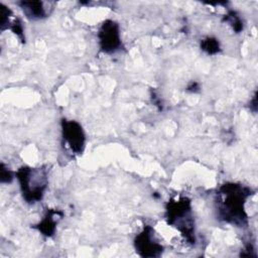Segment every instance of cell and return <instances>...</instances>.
<instances>
[{"mask_svg": "<svg viewBox=\"0 0 258 258\" xmlns=\"http://www.w3.org/2000/svg\"><path fill=\"white\" fill-rule=\"evenodd\" d=\"M251 192V188L240 183L227 182L222 184L217 191L219 219L237 227L247 225L248 217L245 204Z\"/></svg>", "mask_w": 258, "mask_h": 258, "instance_id": "cell-1", "label": "cell"}, {"mask_svg": "<svg viewBox=\"0 0 258 258\" xmlns=\"http://www.w3.org/2000/svg\"><path fill=\"white\" fill-rule=\"evenodd\" d=\"M165 217L168 225L175 227L188 243L194 244L196 242L195 221L189 199L180 197L170 200L166 205Z\"/></svg>", "mask_w": 258, "mask_h": 258, "instance_id": "cell-2", "label": "cell"}, {"mask_svg": "<svg viewBox=\"0 0 258 258\" xmlns=\"http://www.w3.org/2000/svg\"><path fill=\"white\" fill-rule=\"evenodd\" d=\"M23 199L28 204H34L43 198L47 186V171L43 167L32 168L22 166L16 171Z\"/></svg>", "mask_w": 258, "mask_h": 258, "instance_id": "cell-3", "label": "cell"}, {"mask_svg": "<svg viewBox=\"0 0 258 258\" xmlns=\"http://www.w3.org/2000/svg\"><path fill=\"white\" fill-rule=\"evenodd\" d=\"M134 247L139 256L144 258L159 257L163 252V246L155 239L154 230L145 225L134 239Z\"/></svg>", "mask_w": 258, "mask_h": 258, "instance_id": "cell-4", "label": "cell"}, {"mask_svg": "<svg viewBox=\"0 0 258 258\" xmlns=\"http://www.w3.org/2000/svg\"><path fill=\"white\" fill-rule=\"evenodd\" d=\"M100 49L106 53L117 51L121 47L120 28L116 21L106 20L101 25L98 32Z\"/></svg>", "mask_w": 258, "mask_h": 258, "instance_id": "cell-5", "label": "cell"}, {"mask_svg": "<svg viewBox=\"0 0 258 258\" xmlns=\"http://www.w3.org/2000/svg\"><path fill=\"white\" fill-rule=\"evenodd\" d=\"M60 125L62 138L70 149L77 154L82 153L85 148L86 136L81 124L75 120L62 119Z\"/></svg>", "mask_w": 258, "mask_h": 258, "instance_id": "cell-6", "label": "cell"}, {"mask_svg": "<svg viewBox=\"0 0 258 258\" xmlns=\"http://www.w3.org/2000/svg\"><path fill=\"white\" fill-rule=\"evenodd\" d=\"M62 212L57 210H47L45 216L43 219L35 226V228L44 236L51 237L56 229L57 219L55 218H61Z\"/></svg>", "mask_w": 258, "mask_h": 258, "instance_id": "cell-7", "label": "cell"}, {"mask_svg": "<svg viewBox=\"0 0 258 258\" xmlns=\"http://www.w3.org/2000/svg\"><path fill=\"white\" fill-rule=\"evenodd\" d=\"M19 5L24 14L30 19H41L47 14L41 1H22Z\"/></svg>", "mask_w": 258, "mask_h": 258, "instance_id": "cell-8", "label": "cell"}, {"mask_svg": "<svg viewBox=\"0 0 258 258\" xmlns=\"http://www.w3.org/2000/svg\"><path fill=\"white\" fill-rule=\"evenodd\" d=\"M223 21L229 23V25L233 28V30L237 33L241 32L243 30V21L242 19L239 17V15L237 14V12L230 10L228 11V13L224 16Z\"/></svg>", "mask_w": 258, "mask_h": 258, "instance_id": "cell-9", "label": "cell"}, {"mask_svg": "<svg viewBox=\"0 0 258 258\" xmlns=\"http://www.w3.org/2000/svg\"><path fill=\"white\" fill-rule=\"evenodd\" d=\"M201 48L208 54H216L220 51V42L215 37H206L201 41Z\"/></svg>", "mask_w": 258, "mask_h": 258, "instance_id": "cell-10", "label": "cell"}, {"mask_svg": "<svg viewBox=\"0 0 258 258\" xmlns=\"http://www.w3.org/2000/svg\"><path fill=\"white\" fill-rule=\"evenodd\" d=\"M0 9H1V30H4L6 28L10 27V15H11V10L7 8L4 4H0Z\"/></svg>", "mask_w": 258, "mask_h": 258, "instance_id": "cell-11", "label": "cell"}, {"mask_svg": "<svg viewBox=\"0 0 258 258\" xmlns=\"http://www.w3.org/2000/svg\"><path fill=\"white\" fill-rule=\"evenodd\" d=\"M9 28L21 39V41H24V40H25V38H24V32H23V27H22V24H21V22H20L19 19H15V20L12 22V24L10 25Z\"/></svg>", "mask_w": 258, "mask_h": 258, "instance_id": "cell-12", "label": "cell"}, {"mask_svg": "<svg viewBox=\"0 0 258 258\" xmlns=\"http://www.w3.org/2000/svg\"><path fill=\"white\" fill-rule=\"evenodd\" d=\"M0 171H1L0 176H1V182H2V183H9V182L12 181V179H13V174H12V172L4 165V163H1V169H0Z\"/></svg>", "mask_w": 258, "mask_h": 258, "instance_id": "cell-13", "label": "cell"}, {"mask_svg": "<svg viewBox=\"0 0 258 258\" xmlns=\"http://www.w3.org/2000/svg\"><path fill=\"white\" fill-rule=\"evenodd\" d=\"M199 89H200V86H199V84L197 83V82H191L188 86H187V88H186V90L187 91H189V92H197V91H199Z\"/></svg>", "mask_w": 258, "mask_h": 258, "instance_id": "cell-14", "label": "cell"}, {"mask_svg": "<svg viewBox=\"0 0 258 258\" xmlns=\"http://www.w3.org/2000/svg\"><path fill=\"white\" fill-rule=\"evenodd\" d=\"M256 100H257V97H256V94H255V96L253 97V100L251 101V104L252 105H250V108L254 111V112H256V107H257V102H256Z\"/></svg>", "mask_w": 258, "mask_h": 258, "instance_id": "cell-15", "label": "cell"}]
</instances>
